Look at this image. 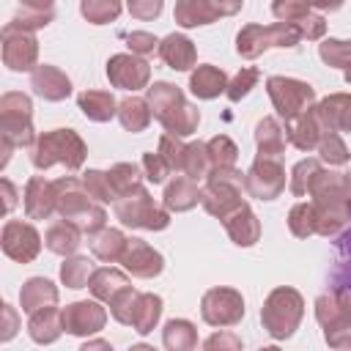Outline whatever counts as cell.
<instances>
[{
    "instance_id": "cell-1",
    "label": "cell",
    "mask_w": 351,
    "mask_h": 351,
    "mask_svg": "<svg viewBox=\"0 0 351 351\" xmlns=\"http://www.w3.org/2000/svg\"><path fill=\"white\" fill-rule=\"evenodd\" d=\"M148 104L156 115V121L170 134H192L200 123V112L184 99V93L170 82H154L148 88Z\"/></svg>"
},
{
    "instance_id": "cell-2",
    "label": "cell",
    "mask_w": 351,
    "mask_h": 351,
    "mask_svg": "<svg viewBox=\"0 0 351 351\" xmlns=\"http://www.w3.org/2000/svg\"><path fill=\"white\" fill-rule=\"evenodd\" d=\"M55 189H58V211H60V217L77 222L85 236H96L104 228L107 214H104L101 206H96L90 200V195H88L82 181H77V178H58Z\"/></svg>"
},
{
    "instance_id": "cell-3",
    "label": "cell",
    "mask_w": 351,
    "mask_h": 351,
    "mask_svg": "<svg viewBox=\"0 0 351 351\" xmlns=\"http://www.w3.org/2000/svg\"><path fill=\"white\" fill-rule=\"evenodd\" d=\"M30 162L38 170L52 167L55 162L66 165L69 170H77L85 162V143L71 129H52L41 134L30 148Z\"/></svg>"
},
{
    "instance_id": "cell-4",
    "label": "cell",
    "mask_w": 351,
    "mask_h": 351,
    "mask_svg": "<svg viewBox=\"0 0 351 351\" xmlns=\"http://www.w3.org/2000/svg\"><path fill=\"white\" fill-rule=\"evenodd\" d=\"M304 315V302L293 288H277L269 293L263 310H261V321L266 326V332L277 340H285L293 335V329L299 326Z\"/></svg>"
},
{
    "instance_id": "cell-5",
    "label": "cell",
    "mask_w": 351,
    "mask_h": 351,
    "mask_svg": "<svg viewBox=\"0 0 351 351\" xmlns=\"http://www.w3.org/2000/svg\"><path fill=\"white\" fill-rule=\"evenodd\" d=\"M241 173L236 167L228 170H211L206 186L200 189V203L208 214L225 219L230 211H236L244 200H241Z\"/></svg>"
},
{
    "instance_id": "cell-6",
    "label": "cell",
    "mask_w": 351,
    "mask_h": 351,
    "mask_svg": "<svg viewBox=\"0 0 351 351\" xmlns=\"http://www.w3.org/2000/svg\"><path fill=\"white\" fill-rule=\"evenodd\" d=\"M0 137L3 143L22 148L33 145V104L25 93H5L0 99Z\"/></svg>"
},
{
    "instance_id": "cell-7",
    "label": "cell",
    "mask_w": 351,
    "mask_h": 351,
    "mask_svg": "<svg viewBox=\"0 0 351 351\" xmlns=\"http://www.w3.org/2000/svg\"><path fill=\"white\" fill-rule=\"evenodd\" d=\"M115 217L129 228H145V230H162L170 222L167 211L159 208L143 186L132 189L115 200Z\"/></svg>"
},
{
    "instance_id": "cell-8",
    "label": "cell",
    "mask_w": 351,
    "mask_h": 351,
    "mask_svg": "<svg viewBox=\"0 0 351 351\" xmlns=\"http://www.w3.org/2000/svg\"><path fill=\"white\" fill-rule=\"evenodd\" d=\"M299 41H302V33L288 22H277V25H269V27L247 25L236 36V49H239L241 58H258L269 47H296Z\"/></svg>"
},
{
    "instance_id": "cell-9",
    "label": "cell",
    "mask_w": 351,
    "mask_h": 351,
    "mask_svg": "<svg viewBox=\"0 0 351 351\" xmlns=\"http://www.w3.org/2000/svg\"><path fill=\"white\" fill-rule=\"evenodd\" d=\"M266 88H269V96H271L277 112L285 118V123L296 121L315 101L313 85H307L302 80H293V77H269L266 80Z\"/></svg>"
},
{
    "instance_id": "cell-10",
    "label": "cell",
    "mask_w": 351,
    "mask_h": 351,
    "mask_svg": "<svg viewBox=\"0 0 351 351\" xmlns=\"http://www.w3.org/2000/svg\"><path fill=\"white\" fill-rule=\"evenodd\" d=\"M244 189L252 197L274 200L285 189V170L280 165V156H258L244 176Z\"/></svg>"
},
{
    "instance_id": "cell-11",
    "label": "cell",
    "mask_w": 351,
    "mask_h": 351,
    "mask_svg": "<svg viewBox=\"0 0 351 351\" xmlns=\"http://www.w3.org/2000/svg\"><path fill=\"white\" fill-rule=\"evenodd\" d=\"M200 313H203V321L211 326H233L244 315V299L233 288H211L203 296Z\"/></svg>"
},
{
    "instance_id": "cell-12",
    "label": "cell",
    "mask_w": 351,
    "mask_h": 351,
    "mask_svg": "<svg viewBox=\"0 0 351 351\" xmlns=\"http://www.w3.org/2000/svg\"><path fill=\"white\" fill-rule=\"evenodd\" d=\"M38 44L33 38V30H22L14 25L3 27V60L14 71H27L36 66Z\"/></svg>"
},
{
    "instance_id": "cell-13",
    "label": "cell",
    "mask_w": 351,
    "mask_h": 351,
    "mask_svg": "<svg viewBox=\"0 0 351 351\" xmlns=\"http://www.w3.org/2000/svg\"><path fill=\"white\" fill-rule=\"evenodd\" d=\"M315 315H318V324L324 326V337H326L329 346L351 348V318L346 313H340V307L335 304L332 291L321 293L315 299Z\"/></svg>"
},
{
    "instance_id": "cell-14",
    "label": "cell",
    "mask_w": 351,
    "mask_h": 351,
    "mask_svg": "<svg viewBox=\"0 0 351 351\" xmlns=\"http://www.w3.org/2000/svg\"><path fill=\"white\" fill-rule=\"evenodd\" d=\"M107 77L115 88L123 90H140L148 85L151 66L140 55H112L107 60Z\"/></svg>"
},
{
    "instance_id": "cell-15",
    "label": "cell",
    "mask_w": 351,
    "mask_h": 351,
    "mask_svg": "<svg viewBox=\"0 0 351 351\" xmlns=\"http://www.w3.org/2000/svg\"><path fill=\"white\" fill-rule=\"evenodd\" d=\"M38 250H41V239H38L33 225L19 222V219L5 222V228H3V252L11 261L27 263L38 255Z\"/></svg>"
},
{
    "instance_id": "cell-16",
    "label": "cell",
    "mask_w": 351,
    "mask_h": 351,
    "mask_svg": "<svg viewBox=\"0 0 351 351\" xmlns=\"http://www.w3.org/2000/svg\"><path fill=\"white\" fill-rule=\"evenodd\" d=\"M121 263L126 266V271H132L134 277H154V274H159L162 271V266H165V261H162V255L151 247V244H145L143 239H129L126 241V250H123V255H121Z\"/></svg>"
},
{
    "instance_id": "cell-17",
    "label": "cell",
    "mask_w": 351,
    "mask_h": 351,
    "mask_svg": "<svg viewBox=\"0 0 351 351\" xmlns=\"http://www.w3.org/2000/svg\"><path fill=\"white\" fill-rule=\"evenodd\" d=\"M60 313H63V329L71 335H93L107 321L104 307H99L96 302H74Z\"/></svg>"
},
{
    "instance_id": "cell-18",
    "label": "cell",
    "mask_w": 351,
    "mask_h": 351,
    "mask_svg": "<svg viewBox=\"0 0 351 351\" xmlns=\"http://www.w3.org/2000/svg\"><path fill=\"white\" fill-rule=\"evenodd\" d=\"M58 208V189L55 181H47L41 176L30 178L25 186V214L30 219H47Z\"/></svg>"
},
{
    "instance_id": "cell-19",
    "label": "cell",
    "mask_w": 351,
    "mask_h": 351,
    "mask_svg": "<svg viewBox=\"0 0 351 351\" xmlns=\"http://www.w3.org/2000/svg\"><path fill=\"white\" fill-rule=\"evenodd\" d=\"M285 132H288V140H291L299 151H315V148H318V143H321V137H324L329 129L324 126V121H321L318 110H315V107H310V110H307V112H302L296 121H291Z\"/></svg>"
},
{
    "instance_id": "cell-20",
    "label": "cell",
    "mask_w": 351,
    "mask_h": 351,
    "mask_svg": "<svg viewBox=\"0 0 351 351\" xmlns=\"http://www.w3.org/2000/svg\"><path fill=\"white\" fill-rule=\"evenodd\" d=\"M30 88H33L41 99H47V101H60V99H66V96L71 93L69 77H66L60 69L47 66V63L33 69V74H30Z\"/></svg>"
},
{
    "instance_id": "cell-21",
    "label": "cell",
    "mask_w": 351,
    "mask_h": 351,
    "mask_svg": "<svg viewBox=\"0 0 351 351\" xmlns=\"http://www.w3.org/2000/svg\"><path fill=\"white\" fill-rule=\"evenodd\" d=\"M222 222H225L228 236H230L239 247H250V244H255V241L261 239V225H258V219H255V214L250 211L247 203H241L236 211H230Z\"/></svg>"
},
{
    "instance_id": "cell-22",
    "label": "cell",
    "mask_w": 351,
    "mask_h": 351,
    "mask_svg": "<svg viewBox=\"0 0 351 351\" xmlns=\"http://www.w3.org/2000/svg\"><path fill=\"white\" fill-rule=\"evenodd\" d=\"M159 58L170 66V69H176V71H186L189 66H195V47H192V41L186 38V36H181V33H170L167 38H162L159 41Z\"/></svg>"
},
{
    "instance_id": "cell-23",
    "label": "cell",
    "mask_w": 351,
    "mask_h": 351,
    "mask_svg": "<svg viewBox=\"0 0 351 351\" xmlns=\"http://www.w3.org/2000/svg\"><path fill=\"white\" fill-rule=\"evenodd\" d=\"M27 332H30V337L36 343H55L60 337V332H63V313L55 310V304L30 313Z\"/></svg>"
},
{
    "instance_id": "cell-24",
    "label": "cell",
    "mask_w": 351,
    "mask_h": 351,
    "mask_svg": "<svg viewBox=\"0 0 351 351\" xmlns=\"http://www.w3.org/2000/svg\"><path fill=\"white\" fill-rule=\"evenodd\" d=\"M315 110L329 132H351V96L335 93V96L324 99Z\"/></svg>"
},
{
    "instance_id": "cell-25",
    "label": "cell",
    "mask_w": 351,
    "mask_h": 351,
    "mask_svg": "<svg viewBox=\"0 0 351 351\" xmlns=\"http://www.w3.org/2000/svg\"><path fill=\"white\" fill-rule=\"evenodd\" d=\"M44 241H47V247H49L52 252H58V255H71V252L82 244V228H80L77 222H71V219L63 217V219H58V222L49 225Z\"/></svg>"
},
{
    "instance_id": "cell-26",
    "label": "cell",
    "mask_w": 351,
    "mask_h": 351,
    "mask_svg": "<svg viewBox=\"0 0 351 351\" xmlns=\"http://www.w3.org/2000/svg\"><path fill=\"white\" fill-rule=\"evenodd\" d=\"M197 200H200V189H197L195 178H189L186 173L176 176L165 189V206L170 211H186V208L197 206Z\"/></svg>"
},
{
    "instance_id": "cell-27",
    "label": "cell",
    "mask_w": 351,
    "mask_h": 351,
    "mask_svg": "<svg viewBox=\"0 0 351 351\" xmlns=\"http://www.w3.org/2000/svg\"><path fill=\"white\" fill-rule=\"evenodd\" d=\"M19 302H22V310L25 313H36V310L49 307V304L58 302V288L49 280H44V277H33V280H27L22 285Z\"/></svg>"
},
{
    "instance_id": "cell-28",
    "label": "cell",
    "mask_w": 351,
    "mask_h": 351,
    "mask_svg": "<svg viewBox=\"0 0 351 351\" xmlns=\"http://www.w3.org/2000/svg\"><path fill=\"white\" fill-rule=\"evenodd\" d=\"M189 88L197 99H214L222 90H228V77L217 66H197V71L189 77Z\"/></svg>"
},
{
    "instance_id": "cell-29",
    "label": "cell",
    "mask_w": 351,
    "mask_h": 351,
    "mask_svg": "<svg viewBox=\"0 0 351 351\" xmlns=\"http://www.w3.org/2000/svg\"><path fill=\"white\" fill-rule=\"evenodd\" d=\"M88 288H90V293L96 296V299H101V302H112L123 288H129V280H126V274L123 271H118V269H96L93 274H90V280H88Z\"/></svg>"
},
{
    "instance_id": "cell-30",
    "label": "cell",
    "mask_w": 351,
    "mask_h": 351,
    "mask_svg": "<svg viewBox=\"0 0 351 351\" xmlns=\"http://www.w3.org/2000/svg\"><path fill=\"white\" fill-rule=\"evenodd\" d=\"M255 143H258V156H280L285 151L288 132L274 118H263L255 126Z\"/></svg>"
},
{
    "instance_id": "cell-31",
    "label": "cell",
    "mask_w": 351,
    "mask_h": 351,
    "mask_svg": "<svg viewBox=\"0 0 351 351\" xmlns=\"http://www.w3.org/2000/svg\"><path fill=\"white\" fill-rule=\"evenodd\" d=\"M159 315H162V299L154 296V293H137L129 326H132L134 332H140V335H148V332L156 326Z\"/></svg>"
},
{
    "instance_id": "cell-32",
    "label": "cell",
    "mask_w": 351,
    "mask_h": 351,
    "mask_svg": "<svg viewBox=\"0 0 351 351\" xmlns=\"http://www.w3.org/2000/svg\"><path fill=\"white\" fill-rule=\"evenodd\" d=\"M80 110L90 118V121H110L118 110V104H115V99H112V93L110 90H82L80 93Z\"/></svg>"
},
{
    "instance_id": "cell-33",
    "label": "cell",
    "mask_w": 351,
    "mask_h": 351,
    "mask_svg": "<svg viewBox=\"0 0 351 351\" xmlns=\"http://www.w3.org/2000/svg\"><path fill=\"white\" fill-rule=\"evenodd\" d=\"M219 19L208 0H178L176 3V22L181 27H197Z\"/></svg>"
},
{
    "instance_id": "cell-34",
    "label": "cell",
    "mask_w": 351,
    "mask_h": 351,
    "mask_svg": "<svg viewBox=\"0 0 351 351\" xmlns=\"http://www.w3.org/2000/svg\"><path fill=\"white\" fill-rule=\"evenodd\" d=\"M93 241H90V250H93V255L96 258H101V261H121V255H123V250H126V236L121 233V230H115V228H101L96 236H90Z\"/></svg>"
},
{
    "instance_id": "cell-35",
    "label": "cell",
    "mask_w": 351,
    "mask_h": 351,
    "mask_svg": "<svg viewBox=\"0 0 351 351\" xmlns=\"http://www.w3.org/2000/svg\"><path fill=\"white\" fill-rule=\"evenodd\" d=\"M148 107H151L148 101H143L137 96H129L118 104V121L129 132H143L151 123V115H154V110H148Z\"/></svg>"
},
{
    "instance_id": "cell-36",
    "label": "cell",
    "mask_w": 351,
    "mask_h": 351,
    "mask_svg": "<svg viewBox=\"0 0 351 351\" xmlns=\"http://www.w3.org/2000/svg\"><path fill=\"white\" fill-rule=\"evenodd\" d=\"M208 148V162H211V170H228L236 165V156H239V148L233 145L230 137L225 134H217L214 140L206 143Z\"/></svg>"
},
{
    "instance_id": "cell-37",
    "label": "cell",
    "mask_w": 351,
    "mask_h": 351,
    "mask_svg": "<svg viewBox=\"0 0 351 351\" xmlns=\"http://www.w3.org/2000/svg\"><path fill=\"white\" fill-rule=\"evenodd\" d=\"M197 343V335H195V326L184 318H173L167 326H165V346L173 348V351H184V348H192Z\"/></svg>"
},
{
    "instance_id": "cell-38",
    "label": "cell",
    "mask_w": 351,
    "mask_h": 351,
    "mask_svg": "<svg viewBox=\"0 0 351 351\" xmlns=\"http://www.w3.org/2000/svg\"><path fill=\"white\" fill-rule=\"evenodd\" d=\"M110 181H112V189H115V195L121 197V195H126V192H132V189H140V167L137 165H132V162H118L110 173Z\"/></svg>"
},
{
    "instance_id": "cell-39",
    "label": "cell",
    "mask_w": 351,
    "mask_h": 351,
    "mask_svg": "<svg viewBox=\"0 0 351 351\" xmlns=\"http://www.w3.org/2000/svg\"><path fill=\"white\" fill-rule=\"evenodd\" d=\"M93 271H96V269H93V263H90L88 258L74 255V258H69V261L63 263L60 277H63V282H66L69 288H85Z\"/></svg>"
},
{
    "instance_id": "cell-40",
    "label": "cell",
    "mask_w": 351,
    "mask_h": 351,
    "mask_svg": "<svg viewBox=\"0 0 351 351\" xmlns=\"http://www.w3.org/2000/svg\"><path fill=\"white\" fill-rule=\"evenodd\" d=\"M80 11L88 22L104 25V22H112L121 14V0H82Z\"/></svg>"
},
{
    "instance_id": "cell-41",
    "label": "cell",
    "mask_w": 351,
    "mask_h": 351,
    "mask_svg": "<svg viewBox=\"0 0 351 351\" xmlns=\"http://www.w3.org/2000/svg\"><path fill=\"white\" fill-rule=\"evenodd\" d=\"M288 228L299 239L313 236L315 233V208H313V203H296L288 214Z\"/></svg>"
},
{
    "instance_id": "cell-42",
    "label": "cell",
    "mask_w": 351,
    "mask_h": 351,
    "mask_svg": "<svg viewBox=\"0 0 351 351\" xmlns=\"http://www.w3.org/2000/svg\"><path fill=\"white\" fill-rule=\"evenodd\" d=\"M189 178H203L211 173V162H208V148L203 143H192L186 145V154H184V170Z\"/></svg>"
},
{
    "instance_id": "cell-43",
    "label": "cell",
    "mask_w": 351,
    "mask_h": 351,
    "mask_svg": "<svg viewBox=\"0 0 351 351\" xmlns=\"http://www.w3.org/2000/svg\"><path fill=\"white\" fill-rule=\"evenodd\" d=\"M315 151H318L321 159L329 162V165H346V162L351 159V154H348V148H346V143L340 140L337 132H326V134L321 137V143H318Z\"/></svg>"
},
{
    "instance_id": "cell-44",
    "label": "cell",
    "mask_w": 351,
    "mask_h": 351,
    "mask_svg": "<svg viewBox=\"0 0 351 351\" xmlns=\"http://www.w3.org/2000/svg\"><path fill=\"white\" fill-rule=\"evenodd\" d=\"M82 184H85V189H88V195L90 197H96V200H101V203H115L118 200V195H115V189H112V181H110V176L107 173H101V170H88L85 173V178H82Z\"/></svg>"
},
{
    "instance_id": "cell-45",
    "label": "cell",
    "mask_w": 351,
    "mask_h": 351,
    "mask_svg": "<svg viewBox=\"0 0 351 351\" xmlns=\"http://www.w3.org/2000/svg\"><path fill=\"white\" fill-rule=\"evenodd\" d=\"M318 55L326 66H337V69H346L351 63V41H340V38H326L321 47H318Z\"/></svg>"
},
{
    "instance_id": "cell-46",
    "label": "cell",
    "mask_w": 351,
    "mask_h": 351,
    "mask_svg": "<svg viewBox=\"0 0 351 351\" xmlns=\"http://www.w3.org/2000/svg\"><path fill=\"white\" fill-rule=\"evenodd\" d=\"M318 173H321L318 159H302V162L293 167V173H291V192H293V195H304V192H310L313 178H315Z\"/></svg>"
},
{
    "instance_id": "cell-47",
    "label": "cell",
    "mask_w": 351,
    "mask_h": 351,
    "mask_svg": "<svg viewBox=\"0 0 351 351\" xmlns=\"http://www.w3.org/2000/svg\"><path fill=\"white\" fill-rule=\"evenodd\" d=\"M271 11H274V16H277L280 22H288V25L296 27V25L310 14V3H307V0H274Z\"/></svg>"
},
{
    "instance_id": "cell-48",
    "label": "cell",
    "mask_w": 351,
    "mask_h": 351,
    "mask_svg": "<svg viewBox=\"0 0 351 351\" xmlns=\"http://www.w3.org/2000/svg\"><path fill=\"white\" fill-rule=\"evenodd\" d=\"M159 154L167 159V165L173 167V170H184V154H186V145L178 140V134H162V140H159Z\"/></svg>"
},
{
    "instance_id": "cell-49",
    "label": "cell",
    "mask_w": 351,
    "mask_h": 351,
    "mask_svg": "<svg viewBox=\"0 0 351 351\" xmlns=\"http://www.w3.org/2000/svg\"><path fill=\"white\" fill-rule=\"evenodd\" d=\"M258 77H261V74H258V69H252V66H250V69H241V71L228 82V90H225V93H228V99H230V101L244 99V96L252 90V85L258 82Z\"/></svg>"
},
{
    "instance_id": "cell-50",
    "label": "cell",
    "mask_w": 351,
    "mask_h": 351,
    "mask_svg": "<svg viewBox=\"0 0 351 351\" xmlns=\"http://www.w3.org/2000/svg\"><path fill=\"white\" fill-rule=\"evenodd\" d=\"M143 170H145V178L151 181V184H162L165 181V176H170V165H167V159L156 151V154H145L143 156Z\"/></svg>"
},
{
    "instance_id": "cell-51",
    "label": "cell",
    "mask_w": 351,
    "mask_h": 351,
    "mask_svg": "<svg viewBox=\"0 0 351 351\" xmlns=\"http://www.w3.org/2000/svg\"><path fill=\"white\" fill-rule=\"evenodd\" d=\"M126 41H129V49H132L134 55H148V52L159 49V47H156L159 41H156L151 33H145V30H134V33H129Z\"/></svg>"
},
{
    "instance_id": "cell-52",
    "label": "cell",
    "mask_w": 351,
    "mask_h": 351,
    "mask_svg": "<svg viewBox=\"0 0 351 351\" xmlns=\"http://www.w3.org/2000/svg\"><path fill=\"white\" fill-rule=\"evenodd\" d=\"M129 14L134 19H154L162 14V0H129Z\"/></svg>"
},
{
    "instance_id": "cell-53",
    "label": "cell",
    "mask_w": 351,
    "mask_h": 351,
    "mask_svg": "<svg viewBox=\"0 0 351 351\" xmlns=\"http://www.w3.org/2000/svg\"><path fill=\"white\" fill-rule=\"evenodd\" d=\"M296 30L302 33V38H321L324 30H326V22H324V16H318V14H307V16L296 25Z\"/></svg>"
},
{
    "instance_id": "cell-54",
    "label": "cell",
    "mask_w": 351,
    "mask_h": 351,
    "mask_svg": "<svg viewBox=\"0 0 351 351\" xmlns=\"http://www.w3.org/2000/svg\"><path fill=\"white\" fill-rule=\"evenodd\" d=\"M208 3L214 5L217 16H230V14H236L241 8V0H208Z\"/></svg>"
},
{
    "instance_id": "cell-55",
    "label": "cell",
    "mask_w": 351,
    "mask_h": 351,
    "mask_svg": "<svg viewBox=\"0 0 351 351\" xmlns=\"http://www.w3.org/2000/svg\"><path fill=\"white\" fill-rule=\"evenodd\" d=\"M225 348V346H230V348H239L241 343H239V337L236 335H214V337H208L206 340V348Z\"/></svg>"
},
{
    "instance_id": "cell-56",
    "label": "cell",
    "mask_w": 351,
    "mask_h": 351,
    "mask_svg": "<svg viewBox=\"0 0 351 351\" xmlns=\"http://www.w3.org/2000/svg\"><path fill=\"white\" fill-rule=\"evenodd\" d=\"M3 315H5V326H3V340H8L11 335H14V329H16V315H14V310L8 307V304H3Z\"/></svg>"
},
{
    "instance_id": "cell-57",
    "label": "cell",
    "mask_w": 351,
    "mask_h": 351,
    "mask_svg": "<svg viewBox=\"0 0 351 351\" xmlns=\"http://www.w3.org/2000/svg\"><path fill=\"white\" fill-rule=\"evenodd\" d=\"M22 8H30V11H52V0H19Z\"/></svg>"
},
{
    "instance_id": "cell-58",
    "label": "cell",
    "mask_w": 351,
    "mask_h": 351,
    "mask_svg": "<svg viewBox=\"0 0 351 351\" xmlns=\"http://www.w3.org/2000/svg\"><path fill=\"white\" fill-rule=\"evenodd\" d=\"M0 186H3V195H5V211H11V208H14V203H16V197H14V186H11V181H8V178H3V181H0Z\"/></svg>"
},
{
    "instance_id": "cell-59",
    "label": "cell",
    "mask_w": 351,
    "mask_h": 351,
    "mask_svg": "<svg viewBox=\"0 0 351 351\" xmlns=\"http://www.w3.org/2000/svg\"><path fill=\"white\" fill-rule=\"evenodd\" d=\"M307 3L315 5V8H321V11H337L343 5V0H307Z\"/></svg>"
},
{
    "instance_id": "cell-60",
    "label": "cell",
    "mask_w": 351,
    "mask_h": 351,
    "mask_svg": "<svg viewBox=\"0 0 351 351\" xmlns=\"http://www.w3.org/2000/svg\"><path fill=\"white\" fill-rule=\"evenodd\" d=\"M346 82H348V85H351V63H348V66H346Z\"/></svg>"
},
{
    "instance_id": "cell-61",
    "label": "cell",
    "mask_w": 351,
    "mask_h": 351,
    "mask_svg": "<svg viewBox=\"0 0 351 351\" xmlns=\"http://www.w3.org/2000/svg\"><path fill=\"white\" fill-rule=\"evenodd\" d=\"M346 186H348V192H351V173L346 176Z\"/></svg>"
}]
</instances>
